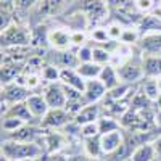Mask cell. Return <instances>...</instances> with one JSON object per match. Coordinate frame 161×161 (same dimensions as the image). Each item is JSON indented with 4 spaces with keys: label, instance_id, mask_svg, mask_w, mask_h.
<instances>
[{
    "label": "cell",
    "instance_id": "obj_1",
    "mask_svg": "<svg viewBox=\"0 0 161 161\" xmlns=\"http://www.w3.org/2000/svg\"><path fill=\"white\" fill-rule=\"evenodd\" d=\"M44 147L39 145V142H18V140H8L2 142V155L10 158L11 161H24L40 158L44 153Z\"/></svg>",
    "mask_w": 161,
    "mask_h": 161
},
{
    "label": "cell",
    "instance_id": "obj_2",
    "mask_svg": "<svg viewBox=\"0 0 161 161\" xmlns=\"http://www.w3.org/2000/svg\"><path fill=\"white\" fill-rule=\"evenodd\" d=\"M31 42V32L21 24H10L2 31V47H24Z\"/></svg>",
    "mask_w": 161,
    "mask_h": 161
},
{
    "label": "cell",
    "instance_id": "obj_3",
    "mask_svg": "<svg viewBox=\"0 0 161 161\" xmlns=\"http://www.w3.org/2000/svg\"><path fill=\"white\" fill-rule=\"evenodd\" d=\"M31 97V90L19 84V82H8V84H2V103L7 106H11L15 103H21L26 102Z\"/></svg>",
    "mask_w": 161,
    "mask_h": 161
},
{
    "label": "cell",
    "instance_id": "obj_4",
    "mask_svg": "<svg viewBox=\"0 0 161 161\" xmlns=\"http://www.w3.org/2000/svg\"><path fill=\"white\" fill-rule=\"evenodd\" d=\"M42 95L45 97L50 108H64L66 103H68V98H66V93H64L61 82H50L45 87Z\"/></svg>",
    "mask_w": 161,
    "mask_h": 161
},
{
    "label": "cell",
    "instance_id": "obj_5",
    "mask_svg": "<svg viewBox=\"0 0 161 161\" xmlns=\"http://www.w3.org/2000/svg\"><path fill=\"white\" fill-rule=\"evenodd\" d=\"M71 121V113H68L64 108H50L48 113L40 121L42 127H50V129H60Z\"/></svg>",
    "mask_w": 161,
    "mask_h": 161
},
{
    "label": "cell",
    "instance_id": "obj_6",
    "mask_svg": "<svg viewBox=\"0 0 161 161\" xmlns=\"http://www.w3.org/2000/svg\"><path fill=\"white\" fill-rule=\"evenodd\" d=\"M100 142H102V150L103 155H111L114 152H118L121 147L124 145V139L121 130H113V132H106V134H100Z\"/></svg>",
    "mask_w": 161,
    "mask_h": 161
},
{
    "label": "cell",
    "instance_id": "obj_7",
    "mask_svg": "<svg viewBox=\"0 0 161 161\" xmlns=\"http://www.w3.org/2000/svg\"><path fill=\"white\" fill-rule=\"evenodd\" d=\"M118 69V76L119 79L126 84H132V82H137V80L143 79L145 77V73H143V68L140 64H136V63H124L121 64Z\"/></svg>",
    "mask_w": 161,
    "mask_h": 161
},
{
    "label": "cell",
    "instance_id": "obj_8",
    "mask_svg": "<svg viewBox=\"0 0 161 161\" xmlns=\"http://www.w3.org/2000/svg\"><path fill=\"white\" fill-rule=\"evenodd\" d=\"M40 129L36 127V126H31L26 123L24 126H21L19 129L13 130V132H8L7 137L8 140H18V142H37L39 137H40Z\"/></svg>",
    "mask_w": 161,
    "mask_h": 161
},
{
    "label": "cell",
    "instance_id": "obj_9",
    "mask_svg": "<svg viewBox=\"0 0 161 161\" xmlns=\"http://www.w3.org/2000/svg\"><path fill=\"white\" fill-rule=\"evenodd\" d=\"M80 10L92 19H102L106 15V0H79Z\"/></svg>",
    "mask_w": 161,
    "mask_h": 161
},
{
    "label": "cell",
    "instance_id": "obj_10",
    "mask_svg": "<svg viewBox=\"0 0 161 161\" xmlns=\"http://www.w3.org/2000/svg\"><path fill=\"white\" fill-rule=\"evenodd\" d=\"M139 45L147 55H156V53H159L161 52V31L142 34Z\"/></svg>",
    "mask_w": 161,
    "mask_h": 161
},
{
    "label": "cell",
    "instance_id": "obj_11",
    "mask_svg": "<svg viewBox=\"0 0 161 161\" xmlns=\"http://www.w3.org/2000/svg\"><path fill=\"white\" fill-rule=\"evenodd\" d=\"M60 82L64 84V86H69V87H74L77 90H80L84 93L86 90V79L77 73V69L74 68H63L61 73H60Z\"/></svg>",
    "mask_w": 161,
    "mask_h": 161
},
{
    "label": "cell",
    "instance_id": "obj_12",
    "mask_svg": "<svg viewBox=\"0 0 161 161\" xmlns=\"http://www.w3.org/2000/svg\"><path fill=\"white\" fill-rule=\"evenodd\" d=\"M108 92L106 87L100 79H89L86 80V90H84V97L87 103H97L100 98L105 97V93Z\"/></svg>",
    "mask_w": 161,
    "mask_h": 161
},
{
    "label": "cell",
    "instance_id": "obj_13",
    "mask_svg": "<svg viewBox=\"0 0 161 161\" xmlns=\"http://www.w3.org/2000/svg\"><path fill=\"white\" fill-rule=\"evenodd\" d=\"M26 103H28L32 116H34L36 119H40V121L44 119V116H45V114L48 113V110H50V106H48L45 97H44V95H39V93H31V97L26 100Z\"/></svg>",
    "mask_w": 161,
    "mask_h": 161
},
{
    "label": "cell",
    "instance_id": "obj_14",
    "mask_svg": "<svg viewBox=\"0 0 161 161\" xmlns=\"http://www.w3.org/2000/svg\"><path fill=\"white\" fill-rule=\"evenodd\" d=\"M74 119H76V123L79 126L89 124V123H95V121L100 119V108L97 106V103H89L74 116Z\"/></svg>",
    "mask_w": 161,
    "mask_h": 161
},
{
    "label": "cell",
    "instance_id": "obj_15",
    "mask_svg": "<svg viewBox=\"0 0 161 161\" xmlns=\"http://www.w3.org/2000/svg\"><path fill=\"white\" fill-rule=\"evenodd\" d=\"M156 152L153 143L143 142L136 147V150L130 153V161H156Z\"/></svg>",
    "mask_w": 161,
    "mask_h": 161
},
{
    "label": "cell",
    "instance_id": "obj_16",
    "mask_svg": "<svg viewBox=\"0 0 161 161\" xmlns=\"http://www.w3.org/2000/svg\"><path fill=\"white\" fill-rule=\"evenodd\" d=\"M48 42L57 50H69V47L73 44L71 42V34L63 31V29H55V31L48 32Z\"/></svg>",
    "mask_w": 161,
    "mask_h": 161
},
{
    "label": "cell",
    "instance_id": "obj_17",
    "mask_svg": "<svg viewBox=\"0 0 161 161\" xmlns=\"http://www.w3.org/2000/svg\"><path fill=\"white\" fill-rule=\"evenodd\" d=\"M98 79L103 82V86L106 87V90H113V89H116V87L119 86V82H121V79H119V76H118V69L114 68L111 63H110V64H106V66H103L102 74H100Z\"/></svg>",
    "mask_w": 161,
    "mask_h": 161
},
{
    "label": "cell",
    "instance_id": "obj_18",
    "mask_svg": "<svg viewBox=\"0 0 161 161\" xmlns=\"http://www.w3.org/2000/svg\"><path fill=\"white\" fill-rule=\"evenodd\" d=\"M2 116H15L18 119H23L24 123H31L32 119H36L29 110V106L26 102H21V103H15V105H11L8 106V110L2 114Z\"/></svg>",
    "mask_w": 161,
    "mask_h": 161
},
{
    "label": "cell",
    "instance_id": "obj_19",
    "mask_svg": "<svg viewBox=\"0 0 161 161\" xmlns=\"http://www.w3.org/2000/svg\"><path fill=\"white\" fill-rule=\"evenodd\" d=\"M142 68L147 77H159L161 76V57L158 55H147L143 57V63H142Z\"/></svg>",
    "mask_w": 161,
    "mask_h": 161
},
{
    "label": "cell",
    "instance_id": "obj_20",
    "mask_svg": "<svg viewBox=\"0 0 161 161\" xmlns=\"http://www.w3.org/2000/svg\"><path fill=\"white\" fill-rule=\"evenodd\" d=\"M76 69L86 80H89V79H98L100 74H102L103 66L95 63V61H89V63H80Z\"/></svg>",
    "mask_w": 161,
    "mask_h": 161
},
{
    "label": "cell",
    "instance_id": "obj_21",
    "mask_svg": "<svg viewBox=\"0 0 161 161\" xmlns=\"http://www.w3.org/2000/svg\"><path fill=\"white\" fill-rule=\"evenodd\" d=\"M63 145H64V139L58 132H50L47 136H44V148L47 153H58Z\"/></svg>",
    "mask_w": 161,
    "mask_h": 161
},
{
    "label": "cell",
    "instance_id": "obj_22",
    "mask_svg": "<svg viewBox=\"0 0 161 161\" xmlns=\"http://www.w3.org/2000/svg\"><path fill=\"white\" fill-rule=\"evenodd\" d=\"M142 93H143V95L148 98V100L156 102V100L159 98V95H161L156 79H153V77H148V79H147L145 82H143V86H142Z\"/></svg>",
    "mask_w": 161,
    "mask_h": 161
},
{
    "label": "cell",
    "instance_id": "obj_23",
    "mask_svg": "<svg viewBox=\"0 0 161 161\" xmlns=\"http://www.w3.org/2000/svg\"><path fill=\"white\" fill-rule=\"evenodd\" d=\"M86 143V153L90 155L92 158H100L103 155V150H102V142H100V136H95V137H89L84 140Z\"/></svg>",
    "mask_w": 161,
    "mask_h": 161
},
{
    "label": "cell",
    "instance_id": "obj_24",
    "mask_svg": "<svg viewBox=\"0 0 161 161\" xmlns=\"http://www.w3.org/2000/svg\"><path fill=\"white\" fill-rule=\"evenodd\" d=\"M92 61H95L102 66H106L111 63V52L106 50L105 47H93L92 52Z\"/></svg>",
    "mask_w": 161,
    "mask_h": 161
},
{
    "label": "cell",
    "instance_id": "obj_25",
    "mask_svg": "<svg viewBox=\"0 0 161 161\" xmlns=\"http://www.w3.org/2000/svg\"><path fill=\"white\" fill-rule=\"evenodd\" d=\"M97 123H98L100 134L113 132V130H118L119 129V123H116V119L114 118H110V116H100V119L97 121Z\"/></svg>",
    "mask_w": 161,
    "mask_h": 161
},
{
    "label": "cell",
    "instance_id": "obj_26",
    "mask_svg": "<svg viewBox=\"0 0 161 161\" xmlns=\"http://www.w3.org/2000/svg\"><path fill=\"white\" fill-rule=\"evenodd\" d=\"M26 123L23 119H18L15 116H2V129L8 134V132H13V130H16L19 129L21 126H24Z\"/></svg>",
    "mask_w": 161,
    "mask_h": 161
},
{
    "label": "cell",
    "instance_id": "obj_27",
    "mask_svg": "<svg viewBox=\"0 0 161 161\" xmlns=\"http://www.w3.org/2000/svg\"><path fill=\"white\" fill-rule=\"evenodd\" d=\"M60 73H61V69H58L57 66L47 64L42 69V77L45 80H48V82H60Z\"/></svg>",
    "mask_w": 161,
    "mask_h": 161
},
{
    "label": "cell",
    "instance_id": "obj_28",
    "mask_svg": "<svg viewBox=\"0 0 161 161\" xmlns=\"http://www.w3.org/2000/svg\"><path fill=\"white\" fill-rule=\"evenodd\" d=\"M80 136L84 139H89V137H95V136H100V129H98V123H89V124H82L79 129Z\"/></svg>",
    "mask_w": 161,
    "mask_h": 161
},
{
    "label": "cell",
    "instance_id": "obj_29",
    "mask_svg": "<svg viewBox=\"0 0 161 161\" xmlns=\"http://www.w3.org/2000/svg\"><path fill=\"white\" fill-rule=\"evenodd\" d=\"M92 52H93V48H90L87 45L79 47L76 50V55H77L79 63H89V61H92Z\"/></svg>",
    "mask_w": 161,
    "mask_h": 161
},
{
    "label": "cell",
    "instance_id": "obj_30",
    "mask_svg": "<svg viewBox=\"0 0 161 161\" xmlns=\"http://www.w3.org/2000/svg\"><path fill=\"white\" fill-rule=\"evenodd\" d=\"M140 40V37H139V32L136 31V29H124V32H123V37H121V42L123 44H136V42H139Z\"/></svg>",
    "mask_w": 161,
    "mask_h": 161
},
{
    "label": "cell",
    "instance_id": "obj_31",
    "mask_svg": "<svg viewBox=\"0 0 161 161\" xmlns=\"http://www.w3.org/2000/svg\"><path fill=\"white\" fill-rule=\"evenodd\" d=\"M106 32H108V37L111 40H121V37H123V26L121 24H111L110 28H106Z\"/></svg>",
    "mask_w": 161,
    "mask_h": 161
},
{
    "label": "cell",
    "instance_id": "obj_32",
    "mask_svg": "<svg viewBox=\"0 0 161 161\" xmlns=\"http://www.w3.org/2000/svg\"><path fill=\"white\" fill-rule=\"evenodd\" d=\"M71 42H73V45H77V47L86 45V34H84L82 31H74V32H71Z\"/></svg>",
    "mask_w": 161,
    "mask_h": 161
},
{
    "label": "cell",
    "instance_id": "obj_33",
    "mask_svg": "<svg viewBox=\"0 0 161 161\" xmlns=\"http://www.w3.org/2000/svg\"><path fill=\"white\" fill-rule=\"evenodd\" d=\"M106 2H108V5H111L113 8L123 11L130 5V2H134V0H106Z\"/></svg>",
    "mask_w": 161,
    "mask_h": 161
},
{
    "label": "cell",
    "instance_id": "obj_34",
    "mask_svg": "<svg viewBox=\"0 0 161 161\" xmlns=\"http://www.w3.org/2000/svg\"><path fill=\"white\" fill-rule=\"evenodd\" d=\"M92 37L95 39V42H98V44H103V42H106V40H111V39L108 37V32H106V29H105V31H103V29L93 31Z\"/></svg>",
    "mask_w": 161,
    "mask_h": 161
},
{
    "label": "cell",
    "instance_id": "obj_35",
    "mask_svg": "<svg viewBox=\"0 0 161 161\" xmlns=\"http://www.w3.org/2000/svg\"><path fill=\"white\" fill-rule=\"evenodd\" d=\"M68 161H103L102 158H92L90 155H73L68 158Z\"/></svg>",
    "mask_w": 161,
    "mask_h": 161
},
{
    "label": "cell",
    "instance_id": "obj_36",
    "mask_svg": "<svg viewBox=\"0 0 161 161\" xmlns=\"http://www.w3.org/2000/svg\"><path fill=\"white\" fill-rule=\"evenodd\" d=\"M36 2H37V0H15V5L19 10H29Z\"/></svg>",
    "mask_w": 161,
    "mask_h": 161
},
{
    "label": "cell",
    "instance_id": "obj_37",
    "mask_svg": "<svg viewBox=\"0 0 161 161\" xmlns=\"http://www.w3.org/2000/svg\"><path fill=\"white\" fill-rule=\"evenodd\" d=\"M2 2V10L5 11H13V8H16L15 0H0Z\"/></svg>",
    "mask_w": 161,
    "mask_h": 161
},
{
    "label": "cell",
    "instance_id": "obj_38",
    "mask_svg": "<svg viewBox=\"0 0 161 161\" xmlns=\"http://www.w3.org/2000/svg\"><path fill=\"white\" fill-rule=\"evenodd\" d=\"M45 161H68V158L61 153H50Z\"/></svg>",
    "mask_w": 161,
    "mask_h": 161
},
{
    "label": "cell",
    "instance_id": "obj_39",
    "mask_svg": "<svg viewBox=\"0 0 161 161\" xmlns=\"http://www.w3.org/2000/svg\"><path fill=\"white\" fill-rule=\"evenodd\" d=\"M153 147H155V152H156V158L158 159H161V136L159 137H156L153 142Z\"/></svg>",
    "mask_w": 161,
    "mask_h": 161
},
{
    "label": "cell",
    "instance_id": "obj_40",
    "mask_svg": "<svg viewBox=\"0 0 161 161\" xmlns=\"http://www.w3.org/2000/svg\"><path fill=\"white\" fill-rule=\"evenodd\" d=\"M156 82H158V87H159V92H161V76L156 77Z\"/></svg>",
    "mask_w": 161,
    "mask_h": 161
},
{
    "label": "cell",
    "instance_id": "obj_41",
    "mask_svg": "<svg viewBox=\"0 0 161 161\" xmlns=\"http://www.w3.org/2000/svg\"><path fill=\"white\" fill-rule=\"evenodd\" d=\"M156 16H158V18H159V19H161V7H159V8H158V10H156Z\"/></svg>",
    "mask_w": 161,
    "mask_h": 161
},
{
    "label": "cell",
    "instance_id": "obj_42",
    "mask_svg": "<svg viewBox=\"0 0 161 161\" xmlns=\"http://www.w3.org/2000/svg\"><path fill=\"white\" fill-rule=\"evenodd\" d=\"M24 161H42L40 158H32V159H24Z\"/></svg>",
    "mask_w": 161,
    "mask_h": 161
},
{
    "label": "cell",
    "instance_id": "obj_43",
    "mask_svg": "<svg viewBox=\"0 0 161 161\" xmlns=\"http://www.w3.org/2000/svg\"><path fill=\"white\" fill-rule=\"evenodd\" d=\"M156 103H158V106H159V110H161V95H159V98L156 100Z\"/></svg>",
    "mask_w": 161,
    "mask_h": 161
},
{
    "label": "cell",
    "instance_id": "obj_44",
    "mask_svg": "<svg viewBox=\"0 0 161 161\" xmlns=\"http://www.w3.org/2000/svg\"><path fill=\"white\" fill-rule=\"evenodd\" d=\"M0 161H11V159H10V158H7V156H3V155H2V159H0Z\"/></svg>",
    "mask_w": 161,
    "mask_h": 161
},
{
    "label": "cell",
    "instance_id": "obj_45",
    "mask_svg": "<svg viewBox=\"0 0 161 161\" xmlns=\"http://www.w3.org/2000/svg\"><path fill=\"white\" fill-rule=\"evenodd\" d=\"M126 161H130V158H129V159H126Z\"/></svg>",
    "mask_w": 161,
    "mask_h": 161
},
{
    "label": "cell",
    "instance_id": "obj_46",
    "mask_svg": "<svg viewBox=\"0 0 161 161\" xmlns=\"http://www.w3.org/2000/svg\"><path fill=\"white\" fill-rule=\"evenodd\" d=\"M159 118H161V114H159ZM159 121H161V119H159Z\"/></svg>",
    "mask_w": 161,
    "mask_h": 161
}]
</instances>
